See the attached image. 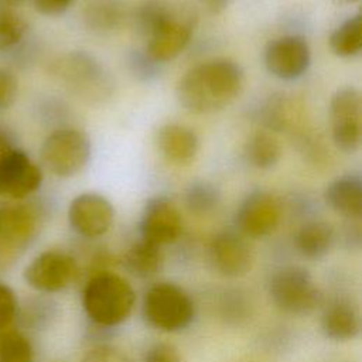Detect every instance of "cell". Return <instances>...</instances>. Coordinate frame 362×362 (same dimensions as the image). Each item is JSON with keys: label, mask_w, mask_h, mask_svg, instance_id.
I'll use <instances>...</instances> for the list:
<instances>
[{"label": "cell", "mask_w": 362, "mask_h": 362, "mask_svg": "<svg viewBox=\"0 0 362 362\" xmlns=\"http://www.w3.org/2000/svg\"><path fill=\"white\" fill-rule=\"evenodd\" d=\"M23 1H24V0H0V4L14 7V6H17V4H21Z\"/></svg>", "instance_id": "cell-35"}, {"label": "cell", "mask_w": 362, "mask_h": 362, "mask_svg": "<svg viewBox=\"0 0 362 362\" xmlns=\"http://www.w3.org/2000/svg\"><path fill=\"white\" fill-rule=\"evenodd\" d=\"M27 33V21L13 7L0 4V51L17 45Z\"/></svg>", "instance_id": "cell-26"}, {"label": "cell", "mask_w": 362, "mask_h": 362, "mask_svg": "<svg viewBox=\"0 0 362 362\" xmlns=\"http://www.w3.org/2000/svg\"><path fill=\"white\" fill-rule=\"evenodd\" d=\"M202 3V6L211 11V13H221L230 0H199Z\"/></svg>", "instance_id": "cell-34"}, {"label": "cell", "mask_w": 362, "mask_h": 362, "mask_svg": "<svg viewBox=\"0 0 362 362\" xmlns=\"http://www.w3.org/2000/svg\"><path fill=\"white\" fill-rule=\"evenodd\" d=\"M74 0H33L34 7L44 16H58L69 8Z\"/></svg>", "instance_id": "cell-33"}, {"label": "cell", "mask_w": 362, "mask_h": 362, "mask_svg": "<svg viewBox=\"0 0 362 362\" xmlns=\"http://www.w3.org/2000/svg\"><path fill=\"white\" fill-rule=\"evenodd\" d=\"M30 341L17 331H8L0 337V362H33Z\"/></svg>", "instance_id": "cell-28"}, {"label": "cell", "mask_w": 362, "mask_h": 362, "mask_svg": "<svg viewBox=\"0 0 362 362\" xmlns=\"http://www.w3.org/2000/svg\"><path fill=\"white\" fill-rule=\"evenodd\" d=\"M209 260L221 274L240 277L250 270L253 253L242 235L225 230L211 240Z\"/></svg>", "instance_id": "cell-16"}, {"label": "cell", "mask_w": 362, "mask_h": 362, "mask_svg": "<svg viewBox=\"0 0 362 362\" xmlns=\"http://www.w3.org/2000/svg\"><path fill=\"white\" fill-rule=\"evenodd\" d=\"M243 83L245 74L238 62L215 58L184 74L177 85V99L191 113H215L239 96Z\"/></svg>", "instance_id": "cell-1"}, {"label": "cell", "mask_w": 362, "mask_h": 362, "mask_svg": "<svg viewBox=\"0 0 362 362\" xmlns=\"http://www.w3.org/2000/svg\"><path fill=\"white\" fill-rule=\"evenodd\" d=\"M16 314V298L13 291L0 283V332L13 321Z\"/></svg>", "instance_id": "cell-31"}, {"label": "cell", "mask_w": 362, "mask_h": 362, "mask_svg": "<svg viewBox=\"0 0 362 362\" xmlns=\"http://www.w3.org/2000/svg\"><path fill=\"white\" fill-rule=\"evenodd\" d=\"M42 182L41 168L20 148L0 134V197L24 199Z\"/></svg>", "instance_id": "cell-6"}, {"label": "cell", "mask_w": 362, "mask_h": 362, "mask_svg": "<svg viewBox=\"0 0 362 362\" xmlns=\"http://www.w3.org/2000/svg\"><path fill=\"white\" fill-rule=\"evenodd\" d=\"M83 20L93 31H110L123 20V7L119 0H89L83 10Z\"/></svg>", "instance_id": "cell-24"}, {"label": "cell", "mask_w": 362, "mask_h": 362, "mask_svg": "<svg viewBox=\"0 0 362 362\" xmlns=\"http://www.w3.org/2000/svg\"><path fill=\"white\" fill-rule=\"evenodd\" d=\"M174 10L175 8L164 0H144L136 8V27L141 34L148 37L174 13Z\"/></svg>", "instance_id": "cell-25"}, {"label": "cell", "mask_w": 362, "mask_h": 362, "mask_svg": "<svg viewBox=\"0 0 362 362\" xmlns=\"http://www.w3.org/2000/svg\"><path fill=\"white\" fill-rule=\"evenodd\" d=\"M334 229L329 223L322 221H311L304 223L294 236V245L297 250L308 257H322L332 246Z\"/></svg>", "instance_id": "cell-20"}, {"label": "cell", "mask_w": 362, "mask_h": 362, "mask_svg": "<svg viewBox=\"0 0 362 362\" xmlns=\"http://www.w3.org/2000/svg\"><path fill=\"white\" fill-rule=\"evenodd\" d=\"M75 259L61 250H47L38 255L24 272L25 281L40 291H59L76 276Z\"/></svg>", "instance_id": "cell-10"}, {"label": "cell", "mask_w": 362, "mask_h": 362, "mask_svg": "<svg viewBox=\"0 0 362 362\" xmlns=\"http://www.w3.org/2000/svg\"><path fill=\"white\" fill-rule=\"evenodd\" d=\"M329 119L335 147L345 153L356 151L362 133V99L356 88L344 86L332 95Z\"/></svg>", "instance_id": "cell-9"}, {"label": "cell", "mask_w": 362, "mask_h": 362, "mask_svg": "<svg viewBox=\"0 0 362 362\" xmlns=\"http://www.w3.org/2000/svg\"><path fill=\"white\" fill-rule=\"evenodd\" d=\"M157 144L160 151L178 164L191 161L198 151V137L187 126L167 123L158 129Z\"/></svg>", "instance_id": "cell-19"}, {"label": "cell", "mask_w": 362, "mask_h": 362, "mask_svg": "<svg viewBox=\"0 0 362 362\" xmlns=\"http://www.w3.org/2000/svg\"><path fill=\"white\" fill-rule=\"evenodd\" d=\"M41 163L57 177H74L88 164L90 141L88 136L74 127H62L49 133L42 141Z\"/></svg>", "instance_id": "cell-4"}, {"label": "cell", "mask_w": 362, "mask_h": 362, "mask_svg": "<svg viewBox=\"0 0 362 362\" xmlns=\"http://www.w3.org/2000/svg\"><path fill=\"white\" fill-rule=\"evenodd\" d=\"M18 93V81L16 75L0 66V110L8 109L17 99Z\"/></svg>", "instance_id": "cell-29"}, {"label": "cell", "mask_w": 362, "mask_h": 362, "mask_svg": "<svg viewBox=\"0 0 362 362\" xmlns=\"http://www.w3.org/2000/svg\"><path fill=\"white\" fill-rule=\"evenodd\" d=\"M40 212L30 204L0 206V266L16 259L34 239Z\"/></svg>", "instance_id": "cell-8"}, {"label": "cell", "mask_w": 362, "mask_h": 362, "mask_svg": "<svg viewBox=\"0 0 362 362\" xmlns=\"http://www.w3.org/2000/svg\"><path fill=\"white\" fill-rule=\"evenodd\" d=\"M51 72L69 90L88 99L103 96L110 85L103 66L85 52L62 55L52 64Z\"/></svg>", "instance_id": "cell-7"}, {"label": "cell", "mask_w": 362, "mask_h": 362, "mask_svg": "<svg viewBox=\"0 0 362 362\" xmlns=\"http://www.w3.org/2000/svg\"><path fill=\"white\" fill-rule=\"evenodd\" d=\"M115 219L113 205L95 192H85L75 197L68 208V221L72 229L85 238L105 235Z\"/></svg>", "instance_id": "cell-13"}, {"label": "cell", "mask_w": 362, "mask_h": 362, "mask_svg": "<svg viewBox=\"0 0 362 362\" xmlns=\"http://www.w3.org/2000/svg\"><path fill=\"white\" fill-rule=\"evenodd\" d=\"M324 198L335 212L359 219L362 215V180L352 174L342 175L327 185Z\"/></svg>", "instance_id": "cell-18"}, {"label": "cell", "mask_w": 362, "mask_h": 362, "mask_svg": "<svg viewBox=\"0 0 362 362\" xmlns=\"http://www.w3.org/2000/svg\"><path fill=\"white\" fill-rule=\"evenodd\" d=\"M308 42L300 35H284L269 42L264 51L267 71L279 79H296L310 66Z\"/></svg>", "instance_id": "cell-11"}, {"label": "cell", "mask_w": 362, "mask_h": 362, "mask_svg": "<svg viewBox=\"0 0 362 362\" xmlns=\"http://www.w3.org/2000/svg\"><path fill=\"white\" fill-rule=\"evenodd\" d=\"M321 329L327 338L335 341L355 338L361 331V317L356 305L344 297L329 301L321 315Z\"/></svg>", "instance_id": "cell-17"}, {"label": "cell", "mask_w": 362, "mask_h": 362, "mask_svg": "<svg viewBox=\"0 0 362 362\" xmlns=\"http://www.w3.org/2000/svg\"><path fill=\"white\" fill-rule=\"evenodd\" d=\"M182 230V218L173 201L164 197H154L147 201L141 219V239L157 246L173 243Z\"/></svg>", "instance_id": "cell-15"}, {"label": "cell", "mask_w": 362, "mask_h": 362, "mask_svg": "<svg viewBox=\"0 0 362 362\" xmlns=\"http://www.w3.org/2000/svg\"><path fill=\"white\" fill-rule=\"evenodd\" d=\"M331 51L342 58L358 55L362 49V18L355 14L339 24L329 35Z\"/></svg>", "instance_id": "cell-22"}, {"label": "cell", "mask_w": 362, "mask_h": 362, "mask_svg": "<svg viewBox=\"0 0 362 362\" xmlns=\"http://www.w3.org/2000/svg\"><path fill=\"white\" fill-rule=\"evenodd\" d=\"M123 264L127 272L137 277L154 276L163 266L161 247L141 239L126 250Z\"/></svg>", "instance_id": "cell-21"}, {"label": "cell", "mask_w": 362, "mask_h": 362, "mask_svg": "<svg viewBox=\"0 0 362 362\" xmlns=\"http://www.w3.org/2000/svg\"><path fill=\"white\" fill-rule=\"evenodd\" d=\"M144 362H181V358L173 345L156 344L147 351Z\"/></svg>", "instance_id": "cell-32"}, {"label": "cell", "mask_w": 362, "mask_h": 362, "mask_svg": "<svg viewBox=\"0 0 362 362\" xmlns=\"http://www.w3.org/2000/svg\"><path fill=\"white\" fill-rule=\"evenodd\" d=\"M82 362H129V359L120 349L109 345H100L90 349L83 356Z\"/></svg>", "instance_id": "cell-30"}, {"label": "cell", "mask_w": 362, "mask_h": 362, "mask_svg": "<svg viewBox=\"0 0 362 362\" xmlns=\"http://www.w3.org/2000/svg\"><path fill=\"white\" fill-rule=\"evenodd\" d=\"M245 156L250 165L259 170H269L279 163L281 148L279 141L270 133L257 132L246 141Z\"/></svg>", "instance_id": "cell-23"}, {"label": "cell", "mask_w": 362, "mask_h": 362, "mask_svg": "<svg viewBox=\"0 0 362 362\" xmlns=\"http://www.w3.org/2000/svg\"><path fill=\"white\" fill-rule=\"evenodd\" d=\"M136 296L130 283L119 274L99 272L83 288L82 304L86 315L98 325L122 324L134 307Z\"/></svg>", "instance_id": "cell-2"}, {"label": "cell", "mask_w": 362, "mask_h": 362, "mask_svg": "<svg viewBox=\"0 0 362 362\" xmlns=\"http://www.w3.org/2000/svg\"><path fill=\"white\" fill-rule=\"evenodd\" d=\"M281 216L277 198L263 189L250 192L240 204L236 214L239 230L249 238H263L272 233Z\"/></svg>", "instance_id": "cell-12"}, {"label": "cell", "mask_w": 362, "mask_h": 362, "mask_svg": "<svg viewBox=\"0 0 362 362\" xmlns=\"http://www.w3.org/2000/svg\"><path fill=\"white\" fill-rule=\"evenodd\" d=\"M194 31L192 16L174 10L147 38V55L154 62H168L177 58L188 45Z\"/></svg>", "instance_id": "cell-14"}, {"label": "cell", "mask_w": 362, "mask_h": 362, "mask_svg": "<svg viewBox=\"0 0 362 362\" xmlns=\"http://www.w3.org/2000/svg\"><path fill=\"white\" fill-rule=\"evenodd\" d=\"M221 199L218 188L206 181H198L188 187L185 192V204L195 215H206L212 212Z\"/></svg>", "instance_id": "cell-27"}, {"label": "cell", "mask_w": 362, "mask_h": 362, "mask_svg": "<svg viewBox=\"0 0 362 362\" xmlns=\"http://www.w3.org/2000/svg\"><path fill=\"white\" fill-rule=\"evenodd\" d=\"M345 1H356V0H345Z\"/></svg>", "instance_id": "cell-36"}, {"label": "cell", "mask_w": 362, "mask_h": 362, "mask_svg": "<svg viewBox=\"0 0 362 362\" xmlns=\"http://www.w3.org/2000/svg\"><path fill=\"white\" fill-rule=\"evenodd\" d=\"M273 303L288 314H308L320 303L321 294L311 274L300 266H286L273 273L269 281Z\"/></svg>", "instance_id": "cell-5"}, {"label": "cell", "mask_w": 362, "mask_h": 362, "mask_svg": "<svg viewBox=\"0 0 362 362\" xmlns=\"http://www.w3.org/2000/svg\"><path fill=\"white\" fill-rule=\"evenodd\" d=\"M143 317L154 328L174 332L188 327L194 318V303L174 283H157L143 297Z\"/></svg>", "instance_id": "cell-3"}]
</instances>
